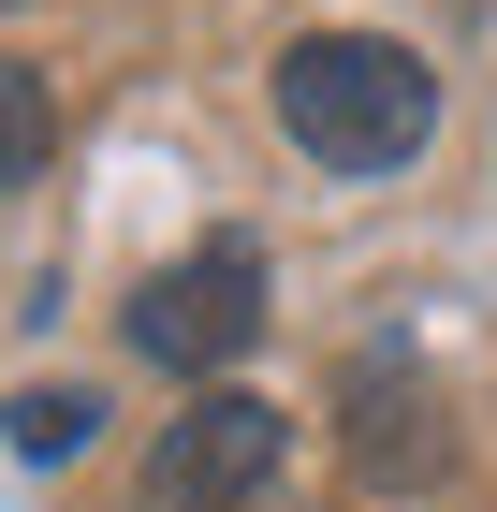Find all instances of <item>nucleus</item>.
<instances>
[{"mask_svg":"<svg viewBox=\"0 0 497 512\" xmlns=\"http://www.w3.org/2000/svg\"><path fill=\"white\" fill-rule=\"evenodd\" d=\"M278 132H293L322 176H395V161L439 132V74L381 30H307L278 59Z\"/></svg>","mask_w":497,"mask_h":512,"instance_id":"f257e3e1","label":"nucleus"},{"mask_svg":"<svg viewBox=\"0 0 497 512\" xmlns=\"http://www.w3.org/2000/svg\"><path fill=\"white\" fill-rule=\"evenodd\" d=\"M264 337V249H191V264H161L147 293H132V352L176 366V381H220L234 352Z\"/></svg>","mask_w":497,"mask_h":512,"instance_id":"f03ea898","label":"nucleus"},{"mask_svg":"<svg viewBox=\"0 0 497 512\" xmlns=\"http://www.w3.org/2000/svg\"><path fill=\"white\" fill-rule=\"evenodd\" d=\"M264 483H278V410L264 395H191L161 425V454H147L161 512H234V498H264Z\"/></svg>","mask_w":497,"mask_h":512,"instance_id":"7ed1b4c3","label":"nucleus"},{"mask_svg":"<svg viewBox=\"0 0 497 512\" xmlns=\"http://www.w3.org/2000/svg\"><path fill=\"white\" fill-rule=\"evenodd\" d=\"M351 469L381 483V498H410V483L454 469V425H439V395H424L410 366H366V381H351Z\"/></svg>","mask_w":497,"mask_h":512,"instance_id":"20e7f679","label":"nucleus"},{"mask_svg":"<svg viewBox=\"0 0 497 512\" xmlns=\"http://www.w3.org/2000/svg\"><path fill=\"white\" fill-rule=\"evenodd\" d=\"M88 439H103V395L88 381H30L15 395V454H30V469H74Z\"/></svg>","mask_w":497,"mask_h":512,"instance_id":"39448f33","label":"nucleus"},{"mask_svg":"<svg viewBox=\"0 0 497 512\" xmlns=\"http://www.w3.org/2000/svg\"><path fill=\"white\" fill-rule=\"evenodd\" d=\"M44 147H59V88H44L30 59H0V191H30Z\"/></svg>","mask_w":497,"mask_h":512,"instance_id":"423d86ee","label":"nucleus"}]
</instances>
